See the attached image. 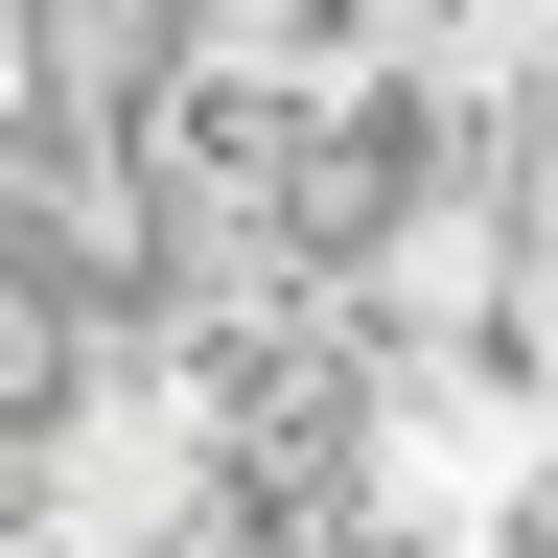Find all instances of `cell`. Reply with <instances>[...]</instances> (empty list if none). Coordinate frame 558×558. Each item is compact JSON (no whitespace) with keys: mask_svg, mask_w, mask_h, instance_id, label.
Listing matches in <instances>:
<instances>
[]
</instances>
